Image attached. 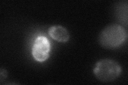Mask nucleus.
I'll use <instances>...</instances> for the list:
<instances>
[{
  "label": "nucleus",
  "mask_w": 128,
  "mask_h": 85,
  "mask_svg": "<svg viewBox=\"0 0 128 85\" xmlns=\"http://www.w3.org/2000/svg\"><path fill=\"white\" fill-rule=\"evenodd\" d=\"M93 72L96 77L101 82H110L121 75L122 67L115 61L105 59L96 63Z\"/></svg>",
  "instance_id": "f03ea898"
},
{
  "label": "nucleus",
  "mask_w": 128,
  "mask_h": 85,
  "mask_svg": "<svg viewBox=\"0 0 128 85\" xmlns=\"http://www.w3.org/2000/svg\"><path fill=\"white\" fill-rule=\"evenodd\" d=\"M6 75H7V72L5 69H1V80L2 79L3 77L4 78H6Z\"/></svg>",
  "instance_id": "39448f33"
},
{
  "label": "nucleus",
  "mask_w": 128,
  "mask_h": 85,
  "mask_svg": "<svg viewBox=\"0 0 128 85\" xmlns=\"http://www.w3.org/2000/svg\"><path fill=\"white\" fill-rule=\"evenodd\" d=\"M48 34L53 39L60 43H66L70 38L69 32L65 27L60 25L50 27L48 29Z\"/></svg>",
  "instance_id": "20e7f679"
},
{
  "label": "nucleus",
  "mask_w": 128,
  "mask_h": 85,
  "mask_svg": "<svg viewBox=\"0 0 128 85\" xmlns=\"http://www.w3.org/2000/svg\"><path fill=\"white\" fill-rule=\"evenodd\" d=\"M50 50L51 45L49 39L45 36H38L32 46V56L38 62H44L49 57Z\"/></svg>",
  "instance_id": "7ed1b4c3"
},
{
  "label": "nucleus",
  "mask_w": 128,
  "mask_h": 85,
  "mask_svg": "<svg viewBox=\"0 0 128 85\" xmlns=\"http://www.w3.org/2000/svg\"><path fill=\"white\" fill-rule=\"evenodd\" d=\"M127 37L128 34L125 28L118 24L114 23L106 26L101 31L98 40L104 47L114 49L121 46Z\"/></svg>",
  "instance_id": "f257e3e1"
}]
</instances>
